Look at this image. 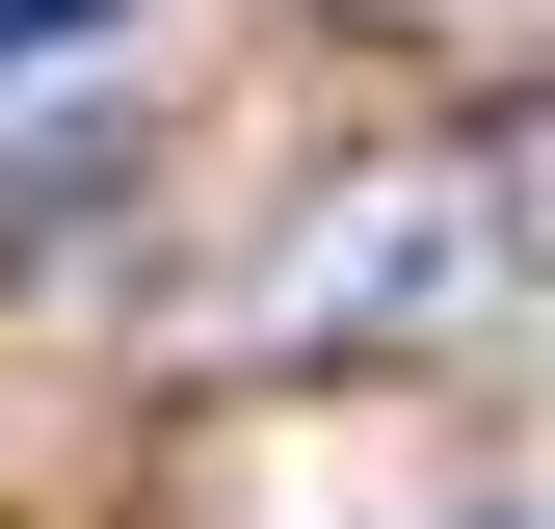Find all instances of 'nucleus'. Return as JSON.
Segmentation results:
<instances>
[{
    "label": "nucleus",
    "mask_w": 555,
    "mask_h": 529,
    "mask_svg": "<svg viewBox=\"0 0 555 529\" xmlns=\"http://www.w3.org/2000/svg\"><path fill=\"white\" fill-rule=\"evenodd\" d=\"M53 27H106V0H0V53H53Z\"/></svg>",
    "instance_id": "nucleus-1"
}]
</instances>
